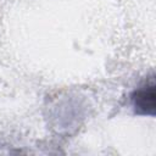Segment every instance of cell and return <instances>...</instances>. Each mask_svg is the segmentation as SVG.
<instances>
[{
	"label": "cell",
	"mask_w": 156,
	"mask_h": 156,
	"mask_svg": "<svg viewBox=\"0 0 156 156\" xmlns=\"http://www.w3.org/2000/svg\"><path fill=\"white\" fill-rule=\"evenodd\" d=\"M135 107L138 110H143V113H154L155 108V91L154 87H150L147 90L139 91L135 98Z\"/></svg>",
	"instance_id": "1"
}]
</instances>
